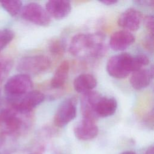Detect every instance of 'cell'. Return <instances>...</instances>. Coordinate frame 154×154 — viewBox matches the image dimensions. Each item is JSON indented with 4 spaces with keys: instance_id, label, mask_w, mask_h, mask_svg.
<instances>
[{
    "instance_id": "cell-4",
    "label": "cell",
    "mask_w": 154,
    "mask_h": 154,
    "mask_svg": "<svg viewBox=\"0 0 154 154\" xmlns=\"http://www.w3.org/2000/svg\"><path fill=\"white\" fill-rule=\"evenodd\" d=\"M45 94L41 91L34 90L15 97H8L7 99L11 107L17 111L28 114L37 106L42 103L45 100Z\"/></svg>"
},
{
    "instance_id": "cell-17",
    "label": "cell",
    "mask_w": 154,
    "mask_h": 154,
    "mask_svg": "<svg viewBox=\"0 0 154 154\" xmlns=\"http://www.w3.org/2000/svg\"><path fill=\"white\" fill-rule=\"evenodd\" d=\"M69 69L70 65L67 60L63 61L58 66L51 81L52 88H59L64 85L67 78Z\"/></svg>"
},
{
    "instance_id": "cell-6",
    "label": "cell",
    "mask_w": 154,
    "mask_h": 154,
    "mask_svg": "<svg viewBox=\"0 0 154 154\" xmlns=\"http://www.w3.org/2000/svg\"><path fill=\"white\" fill-rule=\"evenodd\" d=\"M33 84L30 76L24 73H19L10 78L4 86V90L8 97L22 96L30 91Z\"/></svg>"
},
{
    "instance_id": "cell-25",
    "label": "cell",
    "mask_w": 154,
    "mask_h": 154,
    "mask_svg": "<svg viewBox=\"0 0 154 154\" xmlns=\"http://www.w3.org/2000/svg\"><path fill=\"white\" fill-rule=\"evenodd\" d=\"M118 1H115V0H104V1H101L100 2L106 5H112L114 4H116Z\"/></svg>"
},
{
    "instance_id": "cell-16",
    "label": "cell",
    "mask_w": 154,
    "mask_h": 154,
    "mask_svg": "<svg viewBox=\"0 0 154 154\" xmlns=\"http://www.w3.org/2000/svg\"><path fill=\"white\" fill-rule=\"evenodd\" d=\"M97 85L95 77L89 73H82L75 78L73 81V87L76 91L84 93L92 90Z\"/></svg>"
},
{
    "instance_id": "cell-11",
    "label": "cell",
    "mask_w": 154,
    "mask_h": 154,
    "mask_svg": "<svg viewBox=\"0 0 154 154\" xmlns=\"http://www.w3.org/2000/svg\"><path fill=\"white\" fill-rule=\"evenodd\" d=\"M75 137L81 140H89L95 138L99 132V129L95 121L84 119L74 128Z\"/></svg>"
},
{
    "instance_id": "cell-19",
    "label": "cell",
    "mask_w": 154,
    "mask_h": 154,
    "mask_svg": "<svg viewBox=\"0 0 154 154\" xmlns=\"http://www.w3.org/2000/svg\"><path fill=\"white\" fill-rule=\"evenodd\" d=\"M1 5L11 16H15L22 10V3L18 0L4 1L1 2Z\"/></svg>"
},
{
    "instance_id": "cell-23",
    "label": "cell",
    "mask_w": 154,
    "mask_h": 154,
    "mask_svg": "<svg viewBox=\"0 0 154 154\" xmlns=\"http://www.w3.org/2000/svg\"><path fill=\"white\" fill-rule=\"evenodd\" d=\"M144 23L146 28H147V29L149 31V35L153 36L154 22H153V16H151V15L146 16L144 19Z\"/></svg>"
},
{
    "instance_id": "cell-20",
    "label": "cell",
    "mask_w": 154,
    "mask_h": 154,
    "mask_svg": "<svg viewBox=\"0 0 154 154\" xmlns=\"http://www.w3.org/2000/svg\"><path fill=\"white\" fill-rule=\"evenodd\" d=\"M14 33L10 29L0 30V52L14 38Z\"/></svg>"
},
{
    "instance_id": "cell-12",
    "label": "cell",
    "mask_w": 154,
    "mask_h": 154,
    "mask_svg": "<svg viewBox=\"0 0 154 154\" xmlns=\"http://www.w3.org/2000/svg\"><path fill=\"white\" fill-rule=\"evenodd\" d=\"M45 10L51 17L61 19L67 17L72 10V5L69 1L51 0L46 2Z\"/></svg>"
},
{
    "instance_id": "cell-3",
    "label": "cell",
    "mask_w": 154,
    "mask_h": 154,
    "mask_svg": "<svg viewBox=\"0 0 154 154\" xmlns=\"http://www.w3.org/2000/svg\"><path fill=\"white\" fill-rule=\"evenodd\" d=\"M29 114L21 113L12 107L3 109L0 112V122L7 133L14 136L25 131L29 126Z\"/></svg>"
},
{
    "instance_id": "cell-22",
    "label": "cell",
    "mask_w": 154,
    "mask_h": 154,
    "mask_svg": "<svg viewBox=\"0 0 154 154\" xmlns=\"http://www.w3.org/2000/svg\"><path fill=\"white\" fill-rule=\"evenodd\" d=\"M11 68V61L7 58L0 56V80L3 79Z\"/></svg>"
},
{
    "instance_id": "cell-24",
    "label": "cell",
    "mask_w": 154,
    "mask_h": 154,
    "mask_svg": "<svg viewBox=\"0 0 154 154\" xmlns=\"http://www.w3.org/2000/svg\"><path fill=\"white\" fill-rule=\"evenodd\" d=\"M46 146L44 144H39L35 146L28 154H44Z\"/></svg>"
},
{
    "instance_id": "cell-9",
    "label": "cell",
    "mask_w": 154,
    "mask_h": 154,
    "mask_svg": "<svg viewBox=\"0 0 154 154\" xmlns=\"http://www.w3.org/2000/svg\"><path fill=\"white\" fill-rule=\"evenodd\" d=\"M101 97L100 93L93 90L82 94L81 97V110L84 119L95 121L98 118L96 113V107Z\"/></svg>"
},
{
    "instance_id": "cell-28",
    "label": "cell",
    "mask_w": 154,
    "mask_h": 154,
    "mask_svg": "<svg viewBox=\"0 0 154 154\" xmlns=\"http://www.w3.org/2000/svg\"></svg>"
},
{
    "instance_id": "cell-14",
    "label": "cell",
    "mask_w": 154,
    "mask_h": 154,
    "mask_svg": "<svg viewBox=\"0 0 154 154\" xmlns=\"http://www.w3.org/2000/svg\"><path fill=\"white\" fill-rule=\"evenodd\" d=\"M153 69H141L132 72L130 78V83L135 90H141L147 87L150 83L153 76Z\"/></svg>"
},
{
    "instance_id": "cell-1",
    "label": "cell",
    "mask_w": 154,
    "mask_h": 154,
    "mask_svg": "<svg viewBox=\"0 0 154 154\" xmlns=\"http://www.w3.org/2000/svg\"><path fill=\"white\" fill-rule=\"evenodd\" d=\"M105 38L101 32L77 34L70 40L69 52L78 57H102L107 51Z\"/></svg>"
},
{
    "instance_id": "cell-8",
    "label": "cell",
    "mask_w": 154,
    "mask_h": 154,
    "mask_svg": "<svg viewBox=\"0 0 154 154\" xmlns=\"http://www.w3.org/2000/svg\"><path fill=\"white\" fill-rule=\"evenodd\" d=\"M76 116V99L70 97L64 100L58 107L54 117V125L59 128L67 125Z\"/></svg>"
},
{
    "instance_id": "cell-27",
    "label": "cell",
    "mask_w": 154,
    "mask_h": 154,
    "mask_svg": "<svg viewBox=\"0 0 154 154\" xmlns=\"http://www.w3.org/2000/svg\"><path fill=\"white\" fill-rule=\"evenodd\" d=\"M121 154H136V153L133 151H126V152H123Z\"/></svg>"
},
{
    "instance_id": "cell-5",
    "label": "cell",
    "mask_w": 154,
    "mask_h": 154,
    "mask_svg": "<svg viewBox=\"0 0 154 154\" xmlns=\"http://www.w3.org/2000/svg\"><path fill=\"white\" fill-rule=\"evenodd\" d=\"M51 66L50 58L43 55H37L23 57L17 64L19 71L29 75H38L46 72Z\"/></svg>"
},
{
    "instance_id": "cell-21",
    "label": "cell",
    "mask_w": 154,
    "mask_h": 154,
    "mask_svg": "<svg viewBox=\"0 0 154 154\" xmlns=\"http://www.w3.org/2000/svg\"><path fill=\"white\" fill-rule=\"evenodd\" d=\"M49 50L55 55H61L65 50V44L60 39L52 40L49 44Z\"/></svg>"
},
{
    "instance_id": "cell-10",
    "label": "cell",
    "mask_w": 154,
    "mask_h": 154,
    "mask_svg": "<svg viewBox=\"0 0 154 154\" xmlns=\"http://www.w3.org/2000/svg\"><path fill=\"white\" fill-rule=\"evenodd\" d=\"M142 14L138 10L130 8L123 11L118 18V25L128 31H135L140 28Z\"/></svg>"
},
{
    "instance_id": "cell-15",
    "label": "cell",
    "mask_w": 154,
    "mask_h": 154,
    "mask_svg": "<svg viewBox=\"0 0 154 154\" xmlns=\"http://www.w3.org/2000/svg\"><path fill=\"white\" fill-rule=\"evenodd\" d=\"M117 108V102L114 97H101L96 107L97 117H107L113 115Z\"/></svg>"
},
{
    "instance_id": "cell-2",
    "label": "cell",
    "mask_w": 154,
    "mask_h": 154,
    "mask_svg": "<svg viewBox=\"0 0 154 154\" xmlns=\"http://www.w3.org/2000/svg\"><path fill=\"white\" fill-rule=\"evenodd\" d=\"M137 56H132L128 53H121L110 57L106 63L108 73L115 78L123 79L131 72L142 69Z\"/></svg>"
},
{
    "instance_id": "cell-13",
    "label": "cell",
    "mask_w": 154,
    "mask_h": 154,
    "mask_svg": "<svg viewBox=\"0 0 154 154\" xmlns=\"http://www.w3.org/2000/svg\"><path fill=\"white\" fill-rule=\"evenodd\" d=\"M134 41L135 37L131 32L126 30H119L110 37L109 45L112 50L121 51L127 49Z\"/></svg>"
},
{
    "instance_id": "cell-18",
    "label": "cell",
    "mask_w": 154,
    "mask_h": 154,
    "mask_svg": "<svg viewBox=\"0 0 154 154\" xmlns=\"http://www.w3.org/2000/svg\"><path fill=\"white\" fill-rule=\"evenodd\" d=\"M16 149L15 136L5 132L0 134V154H13Z\"/></svg>"
},
{
    "instance_id": "cell-7",
    "label": "cell",
    "mask_w": 154,
    "mask_h": 154,
    "mask_svg": "<svg viewBox=\"0 0 154 154\" xmlns=\"http://www.w3.org/2000/svg\"><path fill=\"white\" fill-rule=\"evenodd\" d=\"M21 11L23 19L37 25L47 26L51 22V18L45 8L38 3H28L22 8Z\"/></svg>"
},
{
    "instance_id": "cell-26",
    "label": "cell",
    "mask_w": 154,
    "mask_h": 154,
    "mask_svg": "<svg viewBox=\"0 0 154 154\" xmlns=\"http://www.w3.org/2000/svg\"><path fill=\"white\" fill-rule=\"evenodd\" d=\"M153 146H151V147H150L148 149H147V150L146 151V154H154L153 153Z\"/></svg>"
}]
</instances>
